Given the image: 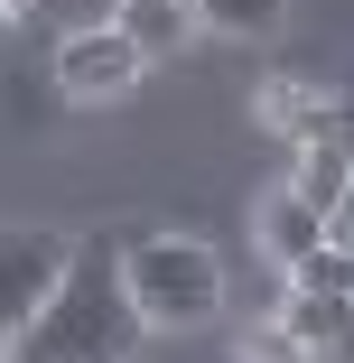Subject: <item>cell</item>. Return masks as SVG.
I'll list each match as a JSON object with an SVG mask.
<instances>
[{"label": "cell", "mask_w": 354, "mask_h": 363, "mask_svg": "<svg viewBox=\"0 0 354 363\" xmlns=\"http://www.w3.org/2000/svg\"><path fill=\"white\" fill-rule=\"evenodd\" d=\"M121 233H84L65 252L56 289L38 298V317L10 335V363H131L140 354V326L131 298H121V261H112Z\"/></svg>", "instance_id": "cell-1"}, {"label": "cell", "mask_w": 354, "mask_h": 363, "mask_svg": "<svg viewBox=\"0 0 354 363\" xmlns=\"http://www.w3.org/2000/svg\"><path fill=\"white\" fill-rule=\"evenodd\" d=\"M112 261H121V298H131L140 326H205V317H224V261L196 233H131V242H112Z\"/></svg>", "instance_id": "cell-2"}, {"label": "cell", "mask_w": 354, "mask_h": 363, "mask_svg": "<svg viewBox=\"0 0 354 363\" xmlns=\"http://www.w3.org/2000/svg\"><path fill=\"white\" fill-rule=\"evenodd\" d=\"M75 233H47V224H0V335H19L38 317V298L56 289Z\"/></svg>", "instance_id": "cell-3"}, {"label": "cell", "mask_w": 354, "mask_h": 363, "mask_svg": "<svg viewBox=\"0 0 354 363\" xmlns=\"http://www.w3.org/2000/svg\"><path fill=\"white\" fill-rule=\"evenodd\" d=\"M140 75H150V56H140L121 28H75V38H56V94H75V103H121Z\"/></svg>", "instance_id": "cell-4"}, {"label": "cell", "mask_w": 354, "mask_h": 363, "mask_svg": "<svg viewBox=\"0 0 354 363\" xmlns=\"http://www.w3.org/2000/svg\"><path fill=\"white\" fill-rule=\"evenodd\" d=\"M252 233H261V261H270L280 279H289V270H299V261L326 242V214H308L289 186H270V196H261V224H252Z\"/></svg>", "instance_id": "cell-5"}, {"label": "cell", "mask_w": 354, "mask_h": 363, "mask_svg": "<svg viewBox=\"0 0 354 363\" xmlns=\"http://www.w3.org/2000/svg\"><path fill=\"white\" fill-rule=\"evenodd\" d=\"M280 186H289L308 214H336V205H345V186H354V150H336V140H308L299 168L280 177Z\"/></svg>", "instance_id": "cell-6"}, {"label": "cell", "mask_w": 354, "mask_h": 363, "mask_svg": "<svg viewBox=\"0 0 354 363\" xmlns=\"http://www.w3.org/2000/svg\"><path fill=\"white\" fill-rule=\"evenodd\" d=\"M112 28H121L140 56H168V47H187V38H196V10H187V0H121Z\"/></svg>", "instance_id": "cell-7"}, {"label": "cell", "mask_w": 354, "mask_h": 363, "mask_svg": "<svg viewBox=\"0 0 354 363\" xmlns=\"http://www.w3.org/2000/svg\"><path fill=\"white\" fill-rule=\"evenodd\" d=\"M196 28H215V38H270L280 19H289V0H187Z\"/></svg>", "instance_id": "cell-8"}, {"label": "cell", "mask_w": 354, "mask_h": 363, "mask_svg": "<svg viewBox=\"0 0 354 363\" xmlns=\"http://www.w3.org/2000/svg\"><path fill=\"white\" fill-rule=\"evenodd\" d=\"M289 289L299 298H354V252H336V242H317L299 270H289Z\"/></svg>", "instance_id": "cell-9"}, {"label": "cell", "mask_w": 354, "mask_h": 363, "mask_svg": "<svg viewBox=\"0 0 354 363\" xmlns=\"http://www.w3.org/2000/svg\"><path fill=\"white\" fill-rule=\"evenodd\" d=\"M19 10H38L56 38H75V28H112V10H121V0H19Z\"/></svg>", "instance_id": "cell-10"}, {"label": "cell", "mask_w": 354, "mask_h": 363, "mask_svg": "<svg viewBox=\"0 0 354 363\" xmlns=\"http://www.w3.org/2000/svg\"><path fill=\"white\" fill-rule=\"evenodd\" d=\"M243 354H252V363H308V345H299L289 326H243Z\"/></svg>", "instance_id": "cell-11"}, {"label": "cell", "mask_w": 354, "mask_h": 363, "mask_svg": "<svg viewBox=\"0 0 354 363\" xmlns=\"http://www.w3.org/2000/svg\"><path fill=\"white\" fill-rule=\"evenodd\" d=\"M326 242H336V252H354V186H345V205L326 214Z\"/></svg>", "instance_id": "cell-12"}, {"label": "cell", "mask_w": 354, "mask_h": 363, "mask_svg": "<svg viewBox=\"0 0 354 363\" xmlns=\"http://www.w3.org/2000/svg\"><path fill=\"white\" fill-rule=\"evenodd\" d=\"M317 363H354V326H345V335H336V345H326Z\"/></svg>", "instance_id": "cell-13"}, {"label": "cell", "mask_w": 354, "mask_h": 363, "mask_svg": "<svg viewBox=\"0 0 354 363\" xmlns=\"http://www.w3.org/2000/svg\"><path fill=\"white\" fill-rule=\"evenodd\" d=\"M0 363H10V335H0Z\"/></svg>", "instance_id": "cell-14"}, {"label": "cell", "mask_w": 354, "mask_h": 363, "mask_svg": "<svg viewBox=\"0 0 354 363\" xmlns=\"http://www.w3.org/2000/svg\"><path fill=\"white\" fill-rule=\"evenodd\" d=\"M0 10H19V0H0Z\"/></svg>", "instance_id": "cell-15"}, {"label": "cell", "mask_w": 354, "mask_h": 363, "mask_svg": "<svg viewBox=\"0 0 354 363\" xmlns=\"http://www.w3.org/2000/svg\"><path fill=\"white\" fill-rule=\"evenodd\" d=\"M0 28H10V10H0Z\"/></svg>", "instance_id": "cell-16"}]
</instances>
